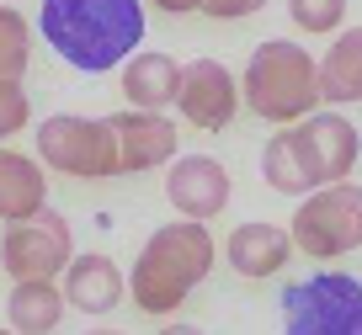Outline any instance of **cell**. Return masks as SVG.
<instances>
[{
	"label": "cell",
	"instance_id": "cell-1",
	"mask_svg": "<svg viewBox=\"0 0 362 335\" xmlns=\"http://www.w3.org/2000/svg\"><path fill=\"white\" fill-rule=\"evenodd\" d=\"M362 139L351 128V117H341L336 107L309 112L304 123L272 134L261 149V181L283 197H309L320 187H336L357 170Z\"/></svg>",
	"mask_w": 362,
	"mask_h": 335
},
{
	"label": "cell",
	"instance_id": "cell-2",
	"mask_svg": "<svg viewBox=\"0 0 362 335\" xmlns=\"http://www.w3.org/2000/svg\"><path fill=\"white\" fill-rule=\"evenodd\" d=\"M48 48L80 75H107L144 43V0H43Z\"/></svg>",
	"mask_w": 362,
	"mask_h": 335
},
{
	"label": "cell",
	"instance_id": "cell-3",
	"mask_svg": "<svg viewBox=\"0 0 362 335\" xmlns=\"http://www.w3.org/2000/svg\"><path fill=\"white\" fill-rule=\"evenodd\" d=\"M214 271V235L197 218L160 223L144 240L134 271H128V298L144 314H170L187 303V293Z\"/></svg>",
	"mask_w": 362,
	"mask_h": 335
},
{
	"label": "cell",
	"instance_id": "cell-4",
	"mask_svg": "<svg viewBox=\"0 0 362 335\" xmlns=\"http://www.w3.org/2000/svg\"><path fill=\"white\" fill-rule=\"evenodd\" d=\"M245 107L261 123H304L309 112H320L325 90H320V64L309 48L288 43V37H267L245 64Z\"/></svg>",
	"mask_w": 362,
	"mask_h": 335
},
{
	"label": "cell",
	"instance_id": "cell-5",
	"mask_svg": "<svg viewBox=\"0 0 362 335\" xmlns=\"http://www.w3.org/2000/svg\"><path fill=\"white\" fill-rule=\"evenodd\" d=\"M37 160L59 176L96 181L123 176V144H117L112 117H80V112H54L37 123Z\"/></svg>",
	"mask_w": 362,
	"mask_h": 335
},
{
	"label": "cell",
	"instance_id": "cell-6",
	"mask_svg": "<svg viewBox=\"0 0 362 335\" xmlns=\"http://www.w3.org/2000/svg\"><path fill=\"white\" fill-rule=\"evenodd\" d=\"M283 335H362V277L315 271L283 288Z\"/></svg>",
	"mask_w": 362,
	"mask_h": 335
},
{
	"label": "cell",
	"instance_id": "cell-7",
	"mask_svg": "<svg viewBox=\"0 0 362 335\" xmlns=\"http://www.w3.org/2000/svg\"><path fill=\"white\" fill-rule=\"evenodd\" d=\"M293 245L315 261H330V256H351L362 250V187L351 181H336V187H320L298 202L293 213Z\"/></svg>",
	"mask_w": 362,
	"mask_h": 335
},
{
	"label": "cell",
	"instance_id": "cell-8",
	"mask_svg": "<svg viewBox=\"0 0 362 335\" xmlns=\"http://www.w3.org/2000/svg\"><path fill=\"white\" fill-rule=\"evenodd\" d=\"M69 261H75V235L59 208H37L33 218L6 223L0 266L11 282H54L59 271H69Z\"/></svg>",
	"mask_w": 362,
	"mask_h": 335
},
{
	"label": "cell",
	"instance_id": "cell-9",
	"mask_svg": "<svg viewBox=\"0 0 362 335\" xmlns=\"http://www.w3.org/2000/svg\"><path fill=\"white\" fill-rule=\"evenodd\" d=\"M240 101H245V86H235L218 59H192L187 64V86H181V117L203 134H218V128L235 123Z\"/></svg>",
	"mask_w": 362,
	"mask_h": 335
},
{
	"label": "cell",
	"instance_id": "cell-10",
	"mask_svg": "<svg viewBox=\"0 0 362 335\" xmlns=\"http://www.w3.org/2000/svg\"><path fill=\"white\" fill-rule=\"evenodd\" d=\"M165 197H170V208H176L181 218L208 223L214 213L229 208V170L218 165L214 155H181V160H170V170H165Z\"/></svg>",
	"mask_w": 362,
	"mask_h": 335
},
{
	"label": "cell",
	"instance_id": "cell-11",
	"mask_svg": "<svg viewBox=\"0 0 362 335\" xmlns=\"http://www.w3.org/2000/svg\"><path fill=\"white\" fill-rule=\"evenodd\" d=\"M112 128H117V144H123V176L176 160V123L165 112L128 107V112H112Z\"/></svg>",
	"mask_w": 362,
	"mask_h": 335
},
{
	"label": "cell",
	"instance_id": "cell-12",
	"mask_svg": "<svg viewBox=\"0 0 362 335\" xmlns=\"http://www.w3.org/2000/svg\"><path fill=\"white\" fill-rule=\"evenodd\" d=\"M293 229H277V223H235V235L224 240V256H229V266L240 271V277H250V282H261V277H272V271H283L288 261H293Z\"/></svg>",
	"mask_w": 362,
	"mask_h": 335
},
{
	"label": "cell",
	"instance_id": "cell-13",
	"mask_svg": "<svg viewBox=\"0 0 362 335\" xmlns=\"http://www.w3.org/2000/svg\"><path fill=\"white\" fill-rule=\"evenodd\" d=\"M181 86H187V64H176L170 54H134L123 64L128 107H144V112L181 107Z\"/></svg>",
	"mask_w": 362,
	"mask_h": 335
},
{
	"label": "cell",
	"instance_id": "cell-14",
	"mask_svg": "<svg viewBox=\"0 0 362 335\" xmlns=\"http://www.w3.org/2000/svg\"><path fill=\"white\" fill-rule=\"evenodd\" d=\"M64 298L80 314H112L128 298V277L112 266V256H75L64 271Z\"/></svg>",
	"mask_w": 362,
	"mask_h": 335
},
{
	"label": "cell",
	"instance_id": "cell-15",
	"mask_svg": "<svg viewBox=\"0 0 362 335\" xmlns=\"http://www.w3.org/2000/svg\"><path fill=\"white\" fill-rule=\"evenodd\" d=\"M37 208H48V176L37 160H27L22 149H0V218H33Z\"/></svg>",
	"mask_w": 362,
	"mask_h": 335
},
{
	"label": "cell",
	"instance_id": "cell-16",
	"mask_svg": "<svg viewBox=\"0 0 362 335\" xmlns=\"http://www.w3.org/2000/svg\"><path fill=\"white\" fill-rule=\"evenodd\" d=\"M320 90H325L330 107L362 101V27H346L330 43V54L320 59Z\"/></svg>",
	"mask_w": 362,
	"mask_h": 335
},
{
	"label": "cell",
	"instance_id": "cell-17",
	"mask_svg": "<svg viewBox=\"0 0 362 335\" xmlns=\"http://www.w3.org/2000/svg\"><path fill=\"white\" fill-rule=\"evenodd\" d=\"M64 288H54V282H16L11 298H6V314H11V330L22 335H48L59 330V319H64Z\"/></svg>",
	"mask_w": 362,
	"mask_h": 335
},
{
	"label": "cell",
	"instance_id": "cell-18",
	"mask_svg": "<svg viewBox=\"0 0 362 335\" xmlns=\"http://www.w3.org/2000/svg\"><path fill=\"white\" fill-rule=\"evenodd\" d=\"M27 59H33V27L16 6H0V75L22 80Z\"/></svg>",
	"mask_w": 362,
	"mask_h": 335
},
{
	"label": "cell",
	"instance_id": "cell-19",
	"mask_svg": "<svg viewBox=\"0 0 362 335\" xmlns=\"http://www.w3.org/2000/svg\"><path fill=\"white\" fill-rule=\"evenodd\" d=\"M288 16H293L298 33H341L346 22V0H288Z\"/></svg>",
	"mask_w": 362,
	"mask_h": 335
},
{
	"label": "cell",
	"instance_id": "cell-20",
	"mask_svg": "<svg viewBox=\"0 0 362 335\" xmlns=\"http://www.w3.org/2000/svg\"><path fill=\"white\" fill-rule=\"evenodd\" d=\"M27 123H33V101H27L22 80L0 75V144H6L11 134H22Z\"/></svg>",
	"mask_w": 362,
	"mask_h": 335
},
{
	"label": "cell",
	"instance_id": "cell-21",
	"mask_svg": "<svg viewBox=\"0 0 362 335\" xmlns=\"http://www.w3.org/2000/svg\"><path fill=\"white\" fill-rule=\"evenodd\" d=\"M261 6H267V0H203V16H214V22H245Z\"/></svg>",
	"mask_w": 362,
	"mask_h": 335
},
{
	"label": "cell",
	"instance_id": "cell-22",
	"mask_svg": "<svg viewBox=\"0 0 362 335\" xmlns=\"http://www.w3.org/2000/svg\"><path fill=\"white\" fill-rule=\"evenodd\" d=\"M155 11H165V16H187V11H203V0H149Z\"/></svg>",
	"mask_w": 362,
	"mask_h": 335
},
{
	"label": "cell",
	"instance_id": "cell-23",
	"mask_svg": "<svg viewBox=\"0 0 362 335\" xmlns=\"http://www.w3.org/2000/svg\"><path fill=\"white\" fill-rule=\"evenodd\" d=\"M160 335H203V330H197V324H165Z\"/></svg>",
	"mask_w": 362,
	"mask_h": 335
},
{
	"label": "cell",
	"instance_id": "cell-24",
	"mask_svg": "<svg viewBox=\"0 0 362 335\" xmlns=\"http://www.w3.org/2000/svg\"><path fill=\"white\" fill-rule=\"evenodd\" d=\"M86 335H123V330H112V324H96V330H86Z\"/></svg>",
	"mask_w": 362,
	"mask_h": 335
},
{
	"label": "cell",
	"instance_id": "cell-25",
	"mask_svg": "<svg viewBox=\"0 0 362 335\" xmlns=\"http://www.w3.org/2000/svg\"><path fill=\"white\" fill-rule=\"evenodd\" d=\"M0 335H22V330H0Z\"/></svg>",
	"mask_w": 362,
	"mask_h": 335
}]
</instances>
